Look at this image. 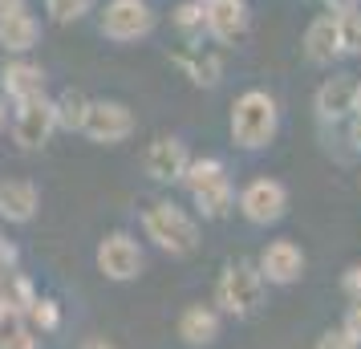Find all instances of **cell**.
<instances>
[{
  "label": "cell",
  "mask_w": 361,
  "mask_h": 349,
  "mask_svg": "<svg viewBox=\"0 0 361 349\" xmlns=\"http://www.w3.org/2000/svg\"><path fill=\"white\" fill-rule=\"evenodd\" d=\"M231 142L240 150H264L280 130V106L268 90H244L231 102Z\"/></svg>",
  "instance_id": "6da1fadb"
},
{
  "label": "cell",
  "mask_w": 361,
  "mask_h": 349,
  "mask_svg": "<svg viewBox=\"0 0 361 349\" xmlns=\"http://www.w3.org/2000/svg\"><path fill=\"white\" fill-rule=\"evenodd\" d=\"M142 232L147 240H154L166 256H191L199 248V224L195 216L179 207V203L171 200H154L142 212Z\"/></svg>",
  "instance_id": "7a4b0ae2"
},
{
  "label": "cell",
  "mask_w": 361,
  "mask_h": 349,
  "mask_svg": "<svg viewBox=\"0 0 361 349\" xmlns=\"http://www.w3.org/2000/svg\"><path fill=\"white\" fill-rule=\"evenodd\" d=\"M264 288L268 284H264L260 268L247 264V260H235V264H224L219 281H215V305L228 317L244 321V317H252L264 305Z\"/></svg>",
  "instance_id": "3957f363"
},
{
  "label": "cell",
  "mask_w": 361,
  "mask_h": 349,
  "mask_svg": "<svg viewBox=\"0 0 361 349\" xmlns=\"http://www.w3.org/2000/svg\"><path fill=\"white\" fill-rule=\"evenodd\" d=\"M235 203H240V216H244L247 224L268 228V224L284 219V212H288V187L280 183V179L260 175V179L244 183V191H240V200Z\"/></svg>",
  "instance_id": "277c9868"
},
{
  "label": "cell",
  "mask_w": 361,
  "mask_h": 349,
  "mask_svg": "<svg viewBox=\"0 0 361 349\" xmlns=\"http://www.w3.org/2000/svg\"><path fill=\"white\" fill-rule=\"evenodd\" d=\"M82 134L90 142H98V147H118V142H126L134 134V114L126 102H90V110H85V122H82Z\"/></svg>",
  "instance_id": "5b68a950"
},
{
  "label": "cell",
  "mask_w": 361,
  "mask_h": 349,
  "mask_svg": "<svg viewBox=\"0 0 361 349\" xmlns=\"http://www.w3.org/2000/svg\"><path fill=\"white\" fill-rule=\"evenodd\" d=\"M142 268H147V256L138 248V240L126 232H110L106 240L98 244V272L106 281H138L142 276Z\"/></svg>",
  "instance_id": "8992f818"
},
{
  "label": "cell",
  "mask_w": 361,
  "mask_h": 349,
  "mask_svg": "<svg viewBox=\"0 0 361 349\" xmlns=\"http://www.w3.org/2000/svg\"><path fill=\"white\" fill-rule=\"evenodd\" d=\"M154 29V8L147 0H110L102 13V37L110 41H138Z\"/></svg>",
  "instance_id": "52a82bcc"
},
{
  "label": "cell",
  "mask_w": 361,
  "mask_h": 349,
  "mask_svg": "<svg viewBox=\"0 0 361 349\" xmlns=\"http://www.w3.org/2000/svg\"><path fill=\"white\" fill-rule=\"evenodd\" d=\"M256 268H260L264 284L288 288V284H296L300 276H305V268H309V256H305V248H300L296 240H272V244L260 252Z\"/></svg>",
  "instance_id": "ba28073f"
},
{
  "label": "cell",
  "mask_w": 361,
  "mask_h": 349,
  "mask_svg": "<svg viewBox=\"0 0 361 349\" xmlns=\"http://www.w3.org/2000/svg\"><path fill=\"white\" fill-rule=\"evenodd\" d=\"M57 130V118H53V102L49 98H33L20 102L17 118H13V142L20 150H41Z\"/></svg>",
  "instance_id": "9c48e42d"
},
{
  "label": "cell",
  "mask_w": 361,
  "mask_h": 349,
  "mask_svg": "<svg viewBox=\"0 0 361 349\" xmlns=\"http://www.w3.org/2000/svg\"><path fill=\"white\" fill-rule=\"evenodd\" d=\"M187 163H191V154H187V147H183L175 134L154 138L147 147V154H142V171H147L154 183H179Z\"/></svg>",
  "instance_id": "30bf717a"
},
{
  "label": "cell",
  "mask_w": 361,
  "mask_h": 349,
  "mask_svg": "<svg viewBox=\"0 0 361 349\" xmlns=\"http://www.w3.org/2000/svg\"><path fill=\"white\" fill-rule=\"evenodd\" d=\"M203 20H207V37H215L219 45H231L247 33V0H212L203 4Z\"/></svg>",
  "instance_id": "8fae6325"
},
{
  "label": "cell",
  "mask_w": 361,
  "mask_h": 349,
  "mask_svg": "<svg viewBox=\"0 0 361 349\" xmlns=\"http://www.w3.org/2000/svg\"><path fill=\"white\" fill-rule=\"evenodd\" d=\"M353 102H357V78L333 73L317 90V114H321V122H345V118H353Z\"/></svg>",
  "instance_id": "7c38bea8"
},
{
  "label": "cell",
  "mask_w": 361,
  "mask_h": 349,
  "mask_svg": "<svg viewBox=\"0 0 361 349\" xmlns=\"http://www.w3.org/2000/svg\"><path fill=\"white\" fill-rule=\"evenodd\" d=\"M305 57L312 66H333L341 57V45H337V17L333 13H321V17L309 20L305 29Z\"/></svg>",
  "instance_id": "4fadbf2b"
},
{
  "label": "cell",
  "mask_w": 361,
  "mask_h": 349,
  "mask_svg": "<svg viewBox=\"0 0 361 349\" xmlns=\"http://www.w3.org/2000/svg\"><path fill=\"white\" fill-rule=\"evenodd\" d=\"M0 85L4 94L17 102H33V98H45V69L33 66V61H8L4 73H0Z\"/></svg>",
  "instance_id": "5bb4252c"
},
{
  "label": "cell",
  "mask_w": 361,
  "mask_h": 349,
  "mask_svg": "<svg viewBox=\"0 0 361 349\" xmlns=\"http://www.w3.org/2000/svg\"><path fill=\"white\" fill-rule=\"evenodd\" d=\"M41 207V191L29 179H8L0 183V216L8 224H29Z\"/></svg>",
  "instance_id": "9a60e30c"
},
{
  "label": "cell",
  "mask_w": 361,
  "mask_h": 349,
  "mask_svg": "<svg viewBox=\"0 0 361 349\" xmlns=\"http://www.w3.org/2000/svg\"><path fill=\"white\" fill-rule=\"evenodd\" d=\"M179 337L187 345H212L215 337H219V313H215L212 305H187L179 313Z\"/></svg>",
  "instance_id": "2e32d148"
},
{
  "label": "cell",
  "mask_w": 361,
  "mask_h": 349,
  "mask_svg": "<svg viewBox=\"0 0 361 349\" xmlns=\"http://www.w3.org/2000/svg\"><path fill=\"white\" fill-rule=\"evenodd\" d=\"M41 41V25L29 8H20V13H4L0 17V45L8 53H29Z\"/></svg>",
  "instance_id": "e0dca14e"
},
{
  "label": "cell",
  "mask_w": 361,
  "mask_h": 349,
  "mask_svg": "<svg viewBox=\"0 0 361 349\" xmlns=\"http://www.w3.org/2000/svg\"><path fill=\"white\" fill-rule=\"evenodd\" d=\"M224 179H228V166L219 163V159H191L179 183L187 187V195H199V191H207V187L224 183Z\"/></svg>",
  "instance_id": "ac0fdd59"
},
{
  "label": "cell",
  "mask_w": 361,
  "mask_h": 349,
  "mask_svg": "<svg viewBox=\"0 0 361 349\" xmlns=\"http://www.w3.org/2000/svg\"><path fill=\"white\" fill-rule=\"evenodd\" d=\"M191 203L199 207L203 219H224L231 212V203H235V187H231V179H224V183H215V187H207V191L191 195Z\"/></svg>",
  "instance_id": "d6986e66"
},
{
  "label": "cell",
  "mask_w": 361,
  "mask_h": 349,
  "mask_svg": "<svg viewBox=\"0 0 361 349\" xmlns=\"http://www.w3.org/2000/svg\"><path fill=\"white\" fill-rule=\"evenodd\" d=\"M179 66L187 69V78L195 85H219V73H224V61L215 53H203V49H191L179 57Z\"/></svg>",
  "instance_id": "ffe728a7"
},
{
  "label": "cell",
  "mask_w": 361,
  "mask_h": 349,
  "mask_svg": "<svg viewBox=\"0 0 361 349\" xmlns=\"http://www.w3.org/2000/svg\"><path fill=\"white\" fill-rule=\"evenodd\" d=\"M85 110H90V98L82 90H61V98L53 102V118H57L61 130H82Z\"/></svg>",
  "instance_id": "44dd1931"
},
{
  "label": "cell",
  "mask_w": 361,
  "mask_h": 349,
  "mask_svg": "<svg viewBox=\"0 0 361 349\" xmlns=\"http://www.w3.org/2000/svg\"><path fill=\"white\" fill-rule=\"evenodd\" d=\"M333 17H337V45H341V57H361V8L333 13Z\"/></svg>",
  "instance_id": "7402d4cb"
},
{
  "label": "cell",
  "mask_w": 361,
  "mask_h": 349,
  "mask_svg": "<svg viewBox=\"0 0 361 349\" xmlns=\"http://www.w3.org/2000/svg\"><path fill=\"white\" fill-rule=\"evenodd\" d=\"M175 29H179L187 41H195V37L207 33V20H203V4H199V0H183L179 8H175Z\"/></svg>",
  "instance_id": "603a6c76"
},
{
  "label": "cell",
  "mask_w": 361,
  "mask_h": 349,
  "mask_svg": "<svg viewBox=\"0 0 361 349\" xmlns=\"http://www.w3.org/2000/svg\"><path fill=\"white\" fill-rule=\"evenodd\" d=\"M90 4L94 0H45V8H49V17L57 25H69V20H82L90 13Z\"/></svg>",
  "instance_id": "cb8c5ba5"
},
{
  "label": "cell",
  "mask_w": 361,
  "mask_h": 349,
  "mask_svg": "<svg viewBox=\"0 0 361 349\" xmlns=\"http://www.w3.org/2000/svg\"><path fill=\"white\" fill-rule=\"evenodd\" d=\"M317 349H357V341H353L345 329H325L321 337H317Z\"/></svg>",
  "instance_id": "d4e9b609"
},
{
  "label": "cell",
  "mask_w": 361,
  "mask_h": 349,
  "mask_svg": "<svg viewBox=\"0 0 361 349\" xmlns=\"http://www.w3.org/2000/svg\"><path fill=\"white\" fill-rule=\"evenodd\" d=\"M341 293L349 300H361V260H357V264H349L341 272Z\"/></svg>",
  "instance_id": "484cf974"
},
{
  "label": "cell",
  "mask_w": 361,
  "mask_h": 349,
  "mask_svg": "<svg viewBox=\"0 0 361 349\" xmlns=\"http://www.w3.org/2000/svg\"><path fill=\"white\" fill-rule=\"evenodd\" d=\"M341 329L357 341L361 349V300H349V309H345V321H341Z\"/></svg>",
  "instance_id": "4316f807"
},
{
  "label": "cell",
  "mask_w": 361,
  "mask_h": 349,
  "mask_svg": "<svg viewBox=\"0 0 361 349\" xmlns=\"http://www.w3.org/2000/svg\"><path fill=\"white\" fill-rule=\"evenodd\" d=\"M33 321L45 325V329H53L57 325V305L53 300H33Z\"/></svg>",
  "instance_id": "83f0119b"
},
{
  "label": "cell",
  "mask_w": 361,
  "mask_h": 349,
  "mask_svg": "<svg viewBox=\"0 0 361 349\" xmlns=\"http://www.w3.org/2000/svg\"><path fill=\"white\" fill-rule=\"evenodd\" d=\"M0 349H33V337L17 329V333H8V337L0 341Z\"/></svg>",
  "instance_id": "f1b7e54d"
},
{
  "label": "cell",
  "mask_w": 361,
  "mask_h": 349,
  "mask_svg": "<svg viewBox=\"0 0 361 349\" xmlns=\"http://www.w3.org/2000/svg\"><path fill=\"white\" fill-rule=\"evenodd\" d=\"M345 122H349V142H353V150H361V114L345 118Z\"/></svg>",
  "instance_id": "f546056e"
},
{
  "label": "cell",
  "mask_w": 361,
  "mask_h": 349,
  "mask_svg": "<svg viewBox=\"0 0 361 349\" xmlns=\"http://www.w3.org/2000/svg\"><path fill=\"white\" fill-rule=\"evenodd\" d=\"M329 13H349V8H361V0H325Z\"/></svg>",
  "instance_id": "4dcf8cb0"
},
{
  "label": "cell",
  "mask_w": 361,
  "mask_h": 349,
  "mask_svg": "<svg viewBox=\"0 0 361 349\" xmlns=\"http://www.w3.org/2000/svg\"><path fill=\"white\" fill-rule=\"evenodd\" d=\"M82 349H118V345L106 341V337H90V341H82Z\"/></svg>",
  "instance_id": "1f68e13d"
},
{
  "label": "cell",
  "mask_w": 361,
  "mask_h": 349,
  "mask_svg": "<svg viewBox=\"0 0 361 349\" xmlns=\"http://www.w3.org/2000/svg\"><path fill=\"white\" fill-rule=\"evenodd\" d=\"M25 4H29V0H0V17H4V13H20Z\"/></svg>",
  "instance_id": "d6a6232c"
},
{
  "label": "cell",
  "mask_w": 361,
  "mask_h": 349,
  "mask_svg": "<svg viewBox=\"0 0 361 349\" xmlns=\"http://www.w3.org/2000/svg\"><path fill=\"white\" fill-rule=\"evenodd\" d=\"M4 126H8V102L0 98V134H4Z\"/></svg>",
  "instance_id": "836d02e7"
},
{
  "label": "cell",
  "mask_w": 361,
  "mask_h": 349,
  "mask_svg": "<svg viewBox=\"0 0 361 349\" xmlns=\"http://www.w3.org/2000/svg\"><path fill=\"white\" fill-rule=\"evenodd\" d=\"M353 114H361V82H357V102H353Z\"/></svg>",
  "instance_id": "e575fe53"
},
{
  "label": "cell",
  "mask_w": 361,
  "mask_h": 349,
  "mask_svg": "<svg viewBox=\"0 0 361 349\" xmlns=\"http://www.w3.org/2000/svg\"><path fill=\"white\" fill-rule=\"evenodd\" d=\"M199 4H212V0H199Z\"/></svg>",
  "instance_id": "d590c367"
},
{
  "label": "cell",
  "mask_w": 361,
  "mask_h": 349,
  "mask_svg": "<svg viewBox=\"0 0 361 349\" xmlns=\"http://www.w3.org/2000/svg\"><path fill=\"white\" fill-rule=\"evenodd\" d=\"M357 82H361V78H357Z\"/></svg>",
  "instance_id": "8d00e7d4"
}]
</instances>
